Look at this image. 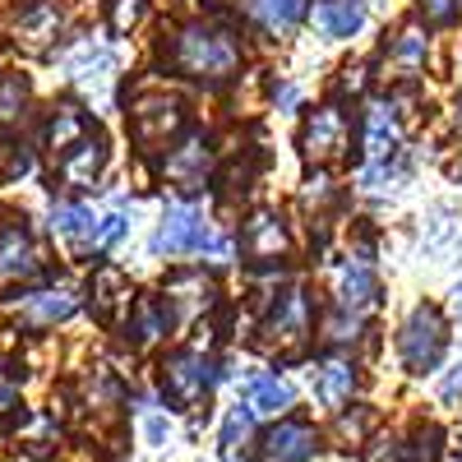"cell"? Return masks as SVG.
Wrapping results in <instances>:
<instances>
[{
  "label": "cell",
  "mask_w": 462,
  "mask_h": 462,
  "mask_svg": "<svg viewBox=\"0 0 462 462\" xmlns=\"http://www.w3.org/2000/svg\"><path fill=\"white\" fill-rule=\"evenodd\" d=\"M143 10H148V0H111V10H106L111 32H130L143 19Z\"/></svg>",
  "instance_id": "obj_26"
},
{
  "label": "cell",
  "mask_w": 462,
  "mask_h": 462,
  "mask_svg": "<svg viewBox=\"0 0 462 462\" xmlns=\"http://www.w3.org/2000/svg\"><path fill=\"white\" fill-rule=\"evenodd\" d=\"M361 148H365V158H370V162L393 158V148H398V121H393V111H389V106H370V111H365Z\"/></svg>",
  "instance_id": "obj_17"
},
{
  "label": "cell",
  "mask_w": 462,
  "mask_h": 462,
  "mask_svg": "<svg viewBox=\"0 0 462 462\" xmlns=\"http://www.w3.org/2000/svg\"><path fill=\"white\" fill-rule=\"evenodd\" d=\"M37 268V254H32V236H28V226L23 217H5L0 222V278H23Z\"/></svg>",
  "instance_id": "obj_10"
},
{
  "label": "cell",
  "mask_w": 462,
  "mask_h": 462,
  "mask_svg": "<svg viewBox=\"0 0 462 462\" xmlns=\"http://www.w3.org/2000/svg\"><path fill=\"white\" fill-rule=\"evenodd\" d=\"M171 65L189 79H231L241 69V37L222 23H185L171 42Z\"/></svg>",
  "instance_id": "obj_1"
},
{
  "label": "cell",
  "mask_w": 462,
  "mask_h": 462,
  "mask_svg": "<svg viewBox=\"0 0 462 462\" xmlns=\"http://www.w3.org/2000/svg\"><path fill=\"white\" fill-rule=\"evenodd\" d=\"M241 245H245L250 259H278V254L287 250V226H282V217H278V213H254V217L245 222Z\"/></svg>",
  "instance_id": "obj_14"
},
{
  "label": "cell",
  "mask_w": 462,
  "mask_h": 462,
  "mask_svg": "<svg viewBox=\"0 0 462 462\" xmlns=\"http://www.w3.org/2000/svg\"><path fill=\"white\" fill-rule=\"evenodd\" d=\"M130 130H134V139L143 143V148H158V143H167L176 130H180V106L171 102V97H143L139 106H134V121H130Z\"/></svg>",
  "instance_id": "obj_8"
},
{
  "label": "cell",
  "mask_w": 462,
  "mask_h": 462,
  "mask_svg": "<svg viewBox=\"0 0 462 462\" xmlns=\"http://www.w3.org/2000/svg\"><path fill=\"white\" fill-rule=\"evenodd\" d=\"M439 453H444V430L439 426H420L411 435V444H402L393 453V462H439Z\"/></svg>",
  "instance_id": "obj_24"
},
{
  "label": "cell",
  "mask_w": 462,
  "mask_h": 462,
  "mask_svg": "<svg viewBox=\"0 0 462 462\" xmlns=\"http://www.w3.org/2000/svg\"><path fill=\"white\" fill-rule=\"evenodd\" d=\"M79 310V291L74 287H51V291H32L23 296V324L28 328H47V324H60Z\"/></svg>",
  "instance_id": "obj_11"
},
{
  "label": "cell",
  "mask_w": 462,
  "mask_h": 462,
  "mask_svg": "<svg viewBox=\"0 0 462 462\" xmlns=\"http://www.w3.org/2000/svg\"><path fill=\"white\" fill-rule=\"evenodd\" d=\"M23 97H28V84L19 74H5V79H0V116H14L23 106Z\"/></svg>",
  "instance_id": "obj_29"
},
{
  "label": "cell",
  "mask_w": 462,
  "mask_h": 462,
  "mask_svg": "<svg viewBox=\"0 0 462 462\" xmlns=\"http://www.w3.org/2000/svg\"><path fill=\"white\" fill-rule=\"evenodd\" d=\"M254 430V411L250 407H231L222 420V462H245V439Z\"/></svg>",
  "instance_id": "obj_22"
},
{
  "label": "cell",
  "mask_w": 462,
  "mask_h": 462,
  "mask_svg": "<svg viewBox=\"0 0 462 462\" xmlns=\"http://www.w3.org/2000/svg\"><path fill=\"white\" fill-rule=\"evenodd\" d=\"M167 180L180 189V195H204L208 189V143L204 139H185L167 152V162H162Z\"/></svg>",
  "instance_id": "obj_7"
},
{
  "label": "cell",
  "mask_w": 462,
  "mask_h": 462,
  "mask_svg": "<svg viewBox=\"0 0 462 462\" xmlns=\"http://www.w3.org/2000/svg\"><path fill=\"white\" fill-rule=\"evenodd\" d=\"M448 352V324L444 315L435 310V305H416V310L407 315L402 333H398V356L411 374H426L444 361Z\"/></svg>",
  "instance_id": "obj_2"
},
{
  "label": "cell",
  "mask_w": 462,
  "mask_h": 462,
  "mask_svg": "<svg viewBox=\"0 0 462 462\" xmlns=\"http://www.w3.org/2000/svg\"><path fill=\"white\" fill-rule=\"evenodd\" d=\"M315 23L324 37H352L365 23V0H319Z\"/></svg>",
  "instance_id": "obj_18"
},
{
  "label": "cell",
  "mask_w": 462,
  "mask_h": 462,
  "mask_svg": "<svg viewBox=\"0 0 462 462\" xmlns=\"http://www.w3.org/2000/svg\"><path fill=\"white\" fill-rule=\"evenodd\" d=\"M346 139H352V130H346V111L342 106H319L310 121H305V130H300V148H305V158H310V162L342 158Z\"/></svg>",
  "instance_id": "obj_4"
},
{
  "label": "cell",
  "mask_w": 462,
  "mask_h": 462,
  "mask_svg": "<svg viewBox=\"0 0 462 462\" xmlns=\"http://www.w3.org/2000/svg\"><path fill=\"white\" fill-rule=\"evenodd\" d=\"M305 14V0H254V19L268 28V32H287L296 28Z\"/></svg>",
  "instance_id": "obj_23"
},
{
  "label": "cell",
  "mask_w": 462,
  "mask_h": 462,
  "mask_svg": "<svg viewBox=\"0 0 462 462\" xmlns=\"http://www.w3.org/2000/svg\"><path fill=\"white\" fill-rule=\"evenodd\" d=\"M102 167H106V143L88 130L84 139H74L65 152H56V171H60V180L65 185H74V189H88L97 176H102Z\"/></svg>",
  "instance_id": "obj_6"
},
{
  "label": "cell",
  "mask_w": 462,
  "mask_h": 462,
  "mask_svg": "<svg viewBox=\"0 0 462 462\" xmlns=\"http://www.w3.org/2000/svg\"><path fill=\"white\" fill-rule=\"evenodd\" d=\"M457 393H462V365L444 379V402H457Z\"/></svg>",
  "instance_id": "obj_31"
},
{
  "label": "cell",
  "mask_w": 462,
  "mask_h": 462,
  "mask_svg": "<svg viewBox=\"0 0 462 462\" xmlns=\"http://www.w3.org/2000/svg\"><path fill=\"white\" fill-rule=\"evenodd\" d=\"M56 32H60V10L47 5V0H37V5H28V10L19 14V37H23L32 51H42Z\"/></svg>",
  "instance_id": "obj_21"
},
{
  "label": "cell",
  "mask_w": 462,
  "mask_h": 462,
  "mask_svg": "<svg viewBox=\"0 0 462 462\" xmlns=\"http://www.w3.org/2000/svg\"><path fill=\"white\" fill-rule=\"evenodd\" d=\"M268 333L287 346H300V337L310 333V300L305 291H287L278 305H273V319H268Z\"/></svg>",
  "instance_id": "obj_13"
},
{
  "label": "cell",
  "mask_w": 462,
  "mask_h": 462,
  "mask_svg": "<svg viewBox=\"0 0 462 462\" xmlns=\"http://www.w3.org/2000/svg\"><path fill=\"white\" fill-rule=\"evenodd\" d=\"M453 315H457V324H462V282L453 287Z\"/></svg>",
  "instance_id": "obj_32"
},
{
  "label": "cell",
  "mask_w": 462,
  "mask_h": 462,
  "mask_svg": "<svg viewBox=\"0 0 462 462\" xmlns=\"http://www.w3.org/2000/svg\"><path fill=\"white\" fill-rule=\"evenodd\" d=\"M319 453V435L305 420H278L259 439V462H310Z\"/></svg>",
  "instance_id": "obj_5"
},
{
  "label": "cell",
  "mask_w": 462,
  "mask_h": 462,
  "mask_svg": "<svg viewBox=\"0 0 462 462\" xmlns=\"http://www.w3.org/2000/svg\"><path fill=\"white\" fill-rule=\"evenodd\" d=\"M213 379H217V370L199 352H171L162 361V393L180 411L185 407H199L208 398V389H213Z\"/></svg>",
  "instance_id": "obj_3"
},
{
  "label": "cell",
  "mask_w": 462,
  "mask_h": 462,
  "mask_svg": "<svg viewBox=\"0 0 462 462\" xmlns=\"http://www.w3.org/2000/svg\"><path fill=\"white\" fill-rule=\"evenodd\" d=\"M337 296L346 310H370V305L379 300V282L370 273V263H342V273H337Z\"/></svg>",
  "instance_id": "obj_20"
},
{
  "label": "cell",
  "mask_w": 462,
  "mask_h": 462,
  "mask_svg": "<svg viewBox=\"0 0 462 462\" xmlns=\"http://www.w3.org/2000/svg\"><path fill=\"white\" fill-rule=\"evenodd\" d=\"M51 226H56V236H60L74 254H88V250H93L97 222H93V213H88L84 204H60V208L51 213Z\"/></svg>",
  "instance_id": "obj_15"
},
{
  "label": "cell",
  "mask_w": 462,
  "mask_h": 462,
  "mask_svg": "<svg viewBox=\"0 0 462 462\" xmlns=\"http://www.w3.org/2000/svg\"><path fill=\"white\" fill-rule=\"evenodd\" d=\"M204 241H208V231H204L199 213L171 208L158 226V236H152V250L158 254H189V250H204Z\"/></svg>",
  "instance_id": "obj_9"
},
{
  "label": "cell",
  "mask_w": 462,
  "mask_h": 462,
  "mask_svg": "<svg viewBox=\"0 0 462 462\" xmlns=\"http://www.w3.org/2000/svg\"><path fill=\"white\" fill-rule=\"evenodd\" d=\"M291 402H296V393H291V383H287L282 374H254V379H250L245 407H250L254 416H282Z\"/></svg>",
  "instance_id": "obj_16"
},
{
  "label": "cell",
  "mask_w": 462,
  "mask_h": 462,
  "mask_svg": "<svg viewBox=\"0 0 462 462\" xmlns=\"http://www.w3.org/2000/svg\"><path fill=\"white\" fill-rule=\"evenodd\" d=\"M416 10H420V19H426V23L448 28V23L462 19V0H416Z\"/></svg>",
  "instance_id": "obj_25"
},
{
  "label": "cell",
  "mask_w": 462,
  "mask_h": 462,
  "mask_svg": "<svg viewBox=\"0 0 462 462\" xmlns=\"http://www.w3.org/2000/svg\"><path fill=\"white\" fill-rule=\"evenodd\" d=\"M167 328H171V300H162V296H139V300L130 305L125 337H130L134 346H143V342H152V337H162Z\"/></svg>",
  "instance_id": "obj_12"
},
{
  "label": "cell",
  "mask_w": 462,
  "mask_h": 462,
  "mask_svg": "<svg viewBox=\"0 0 462 462\" xmlns=\"http://www.w3.org/2000/svg\"><path fill=\"white\" fill-rule=\"evenodd\" d=\"M14 398H19V370L14 365H0V411L14 407Z\"/></svg>",
  "instance_id": "obj_30"
},
{
  "label": "cell",
  "mask_w": 462,
  "mask_h": 462,
  "mask_svg": "<svg viewBox=\"0 0 462 462\" xmlns=\"http://www.w3.org/2000/svg\"><path fill=\"white\" fill-rule=\"evenodd\" d=\"M97 69H111V56L97 47H79V56H74L69 60V74H74V79H97Z\"/></svg>",
  "instance_id": "obj_28"
},
{
  "label": "cell",
  "mask_w": 462,
  "mask_h": 462,
  "mask_svg": "<svg viewBox=\"0 0 462 462\" xmlns=\"http://www.w3.org/2000/svg\"><path fill=\"white\" fill-rule=\"evenodd\" d=\"M356 389V365L352 361H324L315 365V398L324 407H342Z\"/></svg>",
  "instance_id": "obj_19"
},
{
  "label": "cell",
  "mask_w": 462,
  "mask_h": 462,
  "mask_svg": "<svg viewBox=\"0 0 462 462\" xmlns=\"http://www.w3.org/2000/svg\"><path fill=\"white\" fill-rule=\"evenodd\" d=\"M393 60L402 65H416V60H426V32H416V28H402L393 37Z\"/></svg>",
  "instance_id": "obj_27"
}]
</instances>
